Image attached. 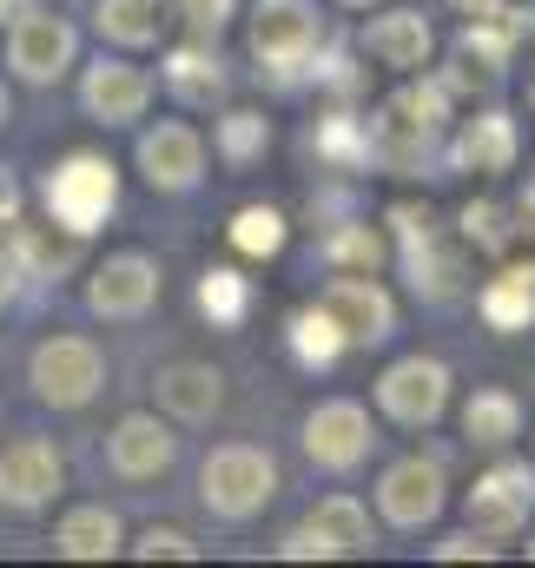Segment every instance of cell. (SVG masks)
I'll return each instance as SVG.
<instances>
[{"mask_svg":"<svg viewBox=\"0 0 535 568\" xmlns=\"http://www.w3.org/2000/svg\"><path fill=\"white\" fill-rule=\"evenodd\" d=\"M384 219H391V258L403 265L410 291L423 304H456L463 297V239L443 245V232L423 205H391Z\"/></svg>","mask_w":535,"mask_h":568,"instance_id":"obj_5","label":"cell"},{"mask_svg":"<svg viewBox=\"0 0 535 568\" xmlns=\"http://www.w3.org/2000/svg\"><path fill=\"white\" fill-rule=\"evenodd\" d=\"M503 542H489L483 529H456V536H443V542H430V556L436 562H489Z\"/></svg>","mask_w":535,"mask_h":568,"instance_id":"obj_38","label":"cell"},{"mask_svg":"<svg viewBox=\"0 0 535 568\" xmlns=\"http://www.w3.org/2000/svg\"><path fill=\"white\" fill-rule=\"evenodd\" d=\"M357 47H364L377 67H391V73H423L430 53H436V27H430L416 7H384V13H371V20L357 27Z\"/></svg>","mask_w":535,"mask_h":568,"instance_id":"obj_19","label":"cell"},{"mask_svg":"<svg viewBox=\"0 0 535 568\" xmlns=\"http://www.w3.org/2000/svg\"><path fill=\"white\" fill-rule=\"evenodd\" d=\"M450 7H456V13H463V20H476V13H496V7H503V0H450Z\"/></svg>","mask_w":535,"mask_h":568,"instance_id":"obj_42","label":"cell"},{"mask_svg":"<svg viewBox=\"0 0 535 568\" xmlns=\"http://www.w3.org/2000/svg\"><path fill=\"white\" fill-rule=\"evenodd\" d=\"M73 67H80V33H73V20H60V13H47V7L7 20V73H13L20 87H53V80H67Z\"/></svg>","mask_w":535,"mask_h":568,"instance_id":"obj_8","label":"cell"},{"mask_svg":"<svg viewBox=\"0 0 535 568\" xmlns=\"http://www.w3.org/2000/svg\"><path fill=\"white\" fill-rule=\"evenodd\" d=\"M172 463H179V436H172V417H159V410H127L107 436V469L120 483H152Z\"/></svg>","mask_w":535,"mask_h":568,"instance_id":"obj_18","label":"cell"},{"mask_svg":"<svg viewBox=\"0 0 535 568\" xmlns=\"http://www.w3.org/2000/svg\"><path fill=\"white\" fill-rule=\"evenodd\" d=\"M284 344H291V357L304 364V371H331L351 344H344V331H337V317L324 311V304H304V311H291V324H284Z\"/></svg>","mask_w":535,"mask_h":568,"instance_id":"obj_28","label":"cell"},{"mask_svg":"<svg viewBox=\"0 0 535 568\" xmlns=\"http://www.w3.org/2000/svg\"><path fill=\"white\" fill-rule=\"evenodd\" d=\"M225 239H232L239 258H277L291 245V219L277 205H239L232 225H225Z\"/></svg>","mask_w":535,"mask_h":568,"instance_id":"obj_33","label":"cell"},{"mask_svg":"<svg viewBox=\"0 0 535 568\" xmlns=\"http://www.w3.org/2000/svg\"><path fill=\"white\" fill-rule=\"evenodd\" d=\"M145 106H152V73L133 67V60H120V53H100L87 73H80V113L93 120V126H133L145 120Z\"/></svg>","mask_w":535,"mask_h":568,"instance_id":"obj_15","label":"cell"},{"mask_svg":"<svg viewBox=\"0 0 535 568\" xmlns=\"http://www.w3.org/2000/svg\"><path fill=\"white\" fill-rule=\"evenodd\" d=\"M245 47H252L259 73H271L277 87H304L317 53H324V13L311 0H259Z\"/></svg>","mask_w":535,"mask_h":568,"instance_id":"obj_2","label":"cell"},{"mask_svg":"<svg viewBox=\"0 0 535 568\" xmlns=\"http://www.w3.org/2000/svg\"><path fill=\"white\" fill-rule=\"evenodd\" d=\"M133 165H139V179H145L152 192L185 199V192H199V185H205V133H199V126H185V120H159V126H145V133H139Z\"/></svg>","mask_w":535,"mask_h":568,"instance_id":"obj_12","label":"cell"},{"mask_svg":"<svg viewBox=\"0 0 535 568\" xmlns=\"http://www.w3.org/2000/svg\"><path fill=\"white\" fill-rule=\"evenodd\" d=\"M450 120H456V93H450L436 73H403V87L364 120V133H371V165L391 172V179H423V172L443 159Z\"/></svg>","mask_w":535,"mask_h":568,"instance_id":"obj_1","label":"cell"},{"mask_svg":"<svg viewBox=\"0 0 535 568\" xmlns=\"http://www.w3.org/2000/svg\"><path fill=\"white\" fill-rule=\"evenodd\" d=\"M516 33L503 27V13H476V20H463V33H456V53L470 60V67H483V80H503L509 73V60H516Z\"/></svg>","mask_w":535,"mask_h":568,"instance_id":"obj_31","label":"cell"},{"mask_svg":"<svg viewBox=\"0 0 535 568\" xmlns=\"http://www.w3.org/2000/svg\"><path fill=\"white\" fill-rule=\"evenodd\" d=\"M277 496V463L259 443H219L199 469V503L212 523H259Z\"/></svg>","mask_w":535,"mask_h":568,"instance_id":"obj_4","label":"cell"},{"mask_svg":"<svg viewBox=\"0 0 535 568\" xmlns=\"http://www.w3.org/2000/svg\"><path fill=\"white\" fill-rule=\"evenodd\" d=\"M529 562H535V536H529Z\"/></svg>","mask_w":535,"mask_h":568,"instance_id":"obj_47","label":"cell"},{"mask_svg":"<svg viewBox=\"0 0 535 568\" xmlns=\"http://www.w3.org/2000/svg\"><path fill=\"white\" fill-rule=\"evenodd\" d=\"M297 443H304V456H311L317 469L351 476V469L371 463V449H377V424H371V410H364L357 397H324V404L304 417Z\"/></svg>","mask_w":535,"mask_h":568,"instance_id":"obj_10","label":"cell"},{"mask_svg":"<svg viewBox=\"0 0 535 568\" xmlns=\"http://www.w3.org/2000/svg\"><path fill=\"white\" fill-rule=\"evenodd\" d=\"M33 7H40V0H0V27H7V20H20V13H33Z\"/></svg>","mask_w":535,"mask_h":568,"instance_id":"obj_43","label":"cell"},{"mask_svg":"<svg viewBox=\"0 0 535 568\" xmlns=\"http://www.w3.org/2000/svg\"><path fill=\"white\" fill-rule=\"evenodd\" d=\"M476 317L489 331H503V337L529 331L535 324V265H503L496 278L476 291Z\"/></svg>","mask_w":535,"mask_h":568,"instance_id":"obj_26","label":"cell"},{"mask_svg":"<svg viewBox=\"0 0 535 568\" xmlns=\"http://www.w3.org/2000/svg\"><path fill=\"white\" fill-rule=\"evenodd\" d=\"M60 489H67V463H60L53 443L20 436V443L0 449V509H13V516H40Z\"/></svg>","mask_w":535,"mask_h":568,"instance_id":"obj_17","label":"cell"},{"mask_svg":"<svg viewBox=\"0 0 535 568\" xmlns=\"http://www.w3.org/2000/svg\"><path fill=\"white\" fill-rule=\"evenodd\" d=\"M516 219H523V232H535V179L523 185V199H516Z\"/></svg>","mask_w":535,"mask_h":568,"instance_id":"obj_41","label":"cell"},{"mask_svg":"<svg viewBox=\"0 0 535 568\" xmlns=\"http://www.w3.org/2000/svg\"><path fill=\"white\" fill-rule=\"evenodd\" d=\"M40 205L53 225L93 239L113 212H120V165L107 152H67L47 179H40Z\"/></svg>","mask_w":535,"mask_h":568,"instance_id":"obj_3","label":"cell"},{"mask_svg":"<svg viewBox=\"0 0 535 568\" xmlns=\"http://www.w3.org/2000/svg\"><path fill=\"white\" fill-rule=\"evenodd\" d=\"M159 80H165V93H172L179 106H219V100L232 93V67H225L219 40H185V47H172V53L159 60Z\"/></svg>","mask_w":535,"mask_h":568,"instance_id":"obj_22","label":"cell"},{"mask_svg":"<svg viewBox=\"0 0 535 568\" xmlns=\"http://www.w3.org/2000/svg\"><path fill=\"white\" fill-rule=\"evenodd\" d=\"M311 145H317V159H324L331 172H357V165H371V133H364L357 113H324L317 133H311Z\"/></svg>","mask_w":535,"mask_h":568,"instance_id":"obj_35","label":"cell"},{"mask_svg":"<svg viewBox=\"0 0 535 568\" xmlns=\"http://www.w3.org/2000/svg\"><path fill=\"white\" fill-rule=\"evenodd\" d=\"M516 152H523V133H516V120L503 113V106H483V113H470L450 140H443V159L456 165V172H509L516 165Z\"/></svg>","mask_w":535,"mask_h":568,"instance_id":"obj_20","label":"cell"},{"mask_svg":"<svg viewBox=\"0 0 535 568\" xmlns=\"http://www.w3.org/2000/svg\"><path fill=\"white\" fill-rule=\"evenodd\" d=\"M120 549H127V523H120L107 503H80V509H67L60 529H53V556H67V562H107V556H120Z\"/></svg>","mask_w":535,"mask_h":568,"instance_id":"obj_24","label":"cell"},{"mask_svg":"<svg viewBox=\"0 0 535 568\" xmlns=\"http://www.w3.org/2000/svg\"><path fill=\"white\" fill-rule=\"evenodd\" d=\"M529 106H535V67H529Z\"/></svg>","mask_w":535,"mask_h":568,"instance_id":"obj_46","label":"cell"},{"mask_svg":"<svg viewBox=\"0 0 535 568\" xmlns=\"http://www.w3.org/2000/svg\"><path fill=\"white\" fill-rule=\"evenodd\" d=\"M7 120H13V100H7V87H0V126H7Z\"/></svg>","mask_w":535,"mask_h":568,"instance_id":"obj_44","label":"cell"},{"mask_svg":"<svg viewBox=\"0 0 535 568\" xmlns=\"http://www.w3.org/2000/svg\"><path fill=\"white\" fill-rule=\"evenodd\" d=\"M463 436L476 443V449H489V456H503L516 436H523V397L516 390H476L470 404H463Z\"/></svg>","mask_w":535,"mask_h":568,"instance_id":"obj_27","label":"cell"},{"mask_svg":"<svg viewBox=\"0 0 535 568\" xmlns=\"http://www.w3.org/2000/svg\"><path fill=\"white\" fill-rule=\"evenodd\" d=\"M13 219H20V179L0 165V239H7V225H13Z\"/></svg>","mask_w":535,"mask_h":568,"instance_id":"obj_39","label":"cell"},{"mask_svg":"<svg viewBox=\"0 0 535 568\" xmlns=\"http://www.w3.org/2000/svg\"><path fill=\"white\" fill-rule=\"evenodd\" d=\"M371 549H377V529H371V509L357 496H324L277 542L284 562H344V556H371Z\"/></svg>","mask_w":535,"mask_h":568,"instance_id":"obj_7","label":"cell"},{"mask_svg":"<svg viewBox=\"0 0 535 568\" xmlns=\"http://www.w3.org/2000/svg\"><path fill=\"white\" fill-rule=\"evenodd\" d=\"M516 212L503 205V199H470L463 212H456V239H463V252H483V258H503L509 245H516Z\"/></svg>","mask_w":535,"mask_h":568,"instance_id":"obj_30","label":"cell"},{"mask_svg":"<svg viewBox=\"0 0 535 568\" xmlns=\"http://www.w3.org/2000/svg\"><path fill=\"white\" fill-rule=\"evenodd\" d=\"M13 297H20V265H13V252L0 245V311H7Z\"/></svg>","mask_w":535,"mask_h":568,"instance_id":"obj_40","label":"cell"},{"mask_svg":"<svg viewBox=\"0 0 535 568\" xmlns=\"http://www.w3.org/2000/svg\"><path fill=\"white\" fill-rule=\"evenodd\" d=\"M152 397H159V417L172 424H212L225 410V377L212 364H165Z\"/></svg>","mask_w":535,"mask_h":568,"instance_id":"obj_23","label":"cell"},{"mask_svg":"<svg viewBox=\"0 0 535 568\" xmlns=\"http://www.w3.org/2000/svg\"><path fill=\"white\" fill-rule=\"evenodd\" d=\"M127 556H133V562H199V542H192L185 529H159V523H152L139 542H127Z\"/></svg>","mask_w":535,"mask_h":568,"instance_id":"obj_36","label":"cell"},{"mask_svg":"<svg viewBox=\"0 0 535 568\" xmlns=\"http://www.w3.org/2000/svg\"><path fill=\"white\" fill-rule=\"evenodd\" d=\"M317 258H324L331 272H377V265L391 258V245H384V232H377L371 219H344V225H331V232L317 239Z\"/></svg>","mask_w":535,"mask_h":568,"instance_id":"obj_29","label":"cell"},{"mask_svg":"<svg viewBox=\"0 0 535 568\" xmlns=\"http://www.w3.org/2000/svg\"><path fill=\"white\" fill-rule=\"evenodd\" d=\"M212 145H219L225 165H259L271 152V120L259 106H225V113L212 120Z\"/></svg>","mask_w":535,"mask_h":568,"instance_id":"obj_32","label":"cell"},{"mask_svg":"<svg viewBox=\"0 0 535 568\" xmlns=\"http://www.w3.org/2000/svg\"><path fill=\"white\" fill-rule=\"evenodd\" d=\"M317 304L337 317V331H344L351 351H377V344L397 337V297L377 284V272H337V278L324 284Z\"/></svg>","mask_w":535,"mask_h":568,"instance_id":"obj_13","label":"cell"},{"mask_svg":"<svg viewBox=\"0 0 535 568\" xmlns=\"http://www.w3.org/2000/svg\"><path fill=\"white\" fill-rule=\"evenodd\" d=\"M172 13L185 20L192 40H219V33L239 20V0H172Z\"/></svg>","mask_w":535,"mask_h":568,"instance_id":"obj_37","label":"cell"},{"mask_svg":"<svg viewBox=\"0 0 535 568\" xmlns=\"http://www.w3.org/2000/svg\"><path fill=\"white\" fill-rule=\"evenodd\" d=\"M7 252H13V265H20V278H40V284H60L73 278L80 265H87V239L80 232H67V225H7Z\"/></svg>","mask_w":535,"mask_h":568,"instance_id":"obj_21","label":"cell"},{"mask_svg":"<svg viewBox=\"0 0 535 568\" xmlns=\"http://www.w3.org/2000/svg\"><path fill=\"white\" fill-rule=\"evenodd\" d=\"M463 516H470V529H483L489 542H509V536H523L535 516V469L529 463H516L509 449L470 483V496H463Z\"/></svg>","mask_w":535,"mask_h":568,"instance_id":"obj_9","label":"cell"},{"mask_svg":"<svg viewBox=\"0 0 535 568\" xmlns=\"http://www.w3.org/2000/svg\"><path fill=\"white\" fill-rule=\"evenodd\" d=\"M377 410L397 429H430L450 410V364L443 357H397L377 377Z\"/></svg>","mask_w":535,"mask_h":568,"instance_id":"obj_14","label":"cell"},{"mask_svg":"<svg viewBox=\"0 0 535 568\" xmlns=\"http://www.w3.org/2000/svg\"><path fill=\"white\" fill-rule=\"evenodd\" d=\"M172 20H179L172 0H100V7H93L100 40L120 47V53H145V47H159Z\"/></svg>","mask_w":535,"mask_h":568,"instance_id":"obj_25","label":"cell"},{"mask_svg":"<svg viewBox=\"0 0 535 568\" xmlns=\"http://www.w3.org/2000/svg\"><path fill=\"white\" fill-rule=\"evenodd\" d=\"M159 265L145 258V252H113L93 278H87V311L93 317H107V324H139L152 304H159Z\"/></svg>","mask_w":535,"mask_h":568,"instance_id":"obj_16","label":"cell"},{"mask_svg":"<svg viewBox=\"0 0 535 568\" xmlns=\"http://www.w3.org/2000/svg\"><path fill=\"white\" fill-rule=\"evenodd\" d=\"M337 7H357V13H371V7H384V0H337Z\"/></svg>","mask_w":535,"mask_h":568,"instance_id":"obj_45","label":"cell"},{"mask_svg":"<svg viewBox=\"0 0 535 568\" xmlns=\"http://www.w3.org/2000/svg\"><path fill=\"white\" fill-rule=\"evenodd\" d=\"M199 311L212 317V331H239L252 317V278L239 265H212L199 278Z\"/></svg>","mask_w":535,"mask_h":568,"instance_id":"obj_34","label":"cell"},{"mask_svg":"<svg viewBox=\"0 0 535 568\" xmlns=\"http://www.w3.org/2000/svg\"><path fill=\"white\" fill-rule=\"evenodd\" d=\"M443 509H450V483H443V463L436 456H397V463H384V476H377V516L391 529L416 536Z\"/></svg>","mask_w":535,"mask_h":568,"instance_id":"obj_11","label":"cell"},{"mask_svg":"<svg viewBox=\"0 0 535 568\" xmlns=\"http://www.w3.org/2000/svg\"><path fill=\"white\" fill-rule=\"evenodd\" d=\"M27 384H33V404L47 410H87L107 390V357L93 337H47L27 357Z\"/></svg>","mask_w":535,"mask_h":568,"instance_id":"obj_6","label":"cell"}]
</instances>
